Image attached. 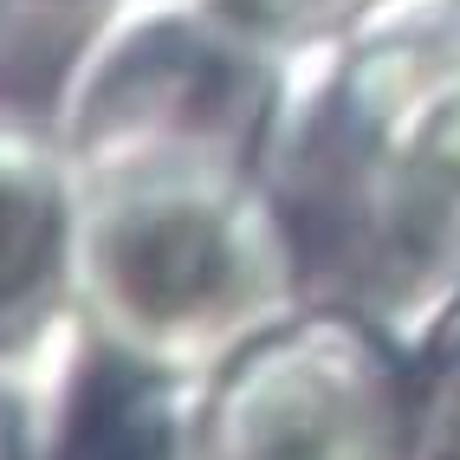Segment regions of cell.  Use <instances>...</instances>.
Listing matches in <instances>:
<instances>
[{"label":"cell","mask_w":460,"mask_h":460,"mask_svg":"<svg viewBox=\"0 0 460 460\" xmlns=\"http://www.w3.org/2000/svg\"><path fill=\"white\" fill-rule=\"evenodd\" d=\"M66 460H156V409L137 383H104L98 409L78 421Z\"/></svg>","instance_id":"cell-2"},{"label":"cell","mask_w":460,"mask_h":460,"mask_svg":"<svg viewBox=\"0 0 460 460\" xmlns=\"http://www.w3.org/2000/svg\"><path fill=\"white\" fill-rule=\"evenodd\" d=\"M0 460H26V435H20V415L7 395H0Z\"/></svg>","instance_id":"cell-4"},{"label":"cell","mask_w":460,"mask_h":460,"mask_svg":"<svg viewBox=\"0 0 460 460\" xmlns=\"http://www.w3.org/2000/svg\"><path fill=\"white\" fill-rule=\"evenodd\" d=\"M240 20H260V26H305V20H324V13H344V7H363V0H221Z\"/></svg>","instance_id":"cell-3"},{"label":"cell","mask_w":460,"mask_h":460,"mask_svg":"<svg viewBox=\"0 0 460 460\" xmlns=\"http://www.w3.org/2000/svg\"><path fill=\"white\" fill-rule=\"evenodd\" d=\"M66 260V189L33 124L0 111V344L33 331Z\"/></svg>","instance_id":"cell-1"}]
</instances>
